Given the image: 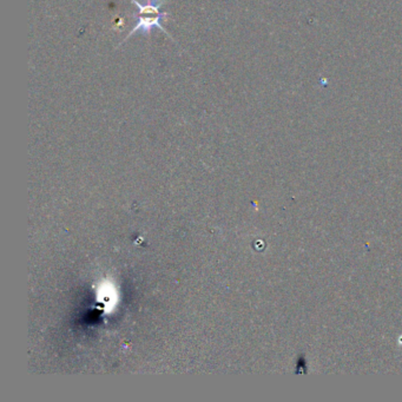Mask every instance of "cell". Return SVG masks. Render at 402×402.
I'll return each instance as SVG.
<instances>
[{
    "label": "cell",
    "instance_id": "6da1fadb",
    "mask_svg": "<svg viewBox=\"0 0 402 402\" xmlns=\"http://www.w3.org/2000/svg\"><path fill=\"white\" fill-rule=\"evenodd\" d=\"M131 2H134L136 6L138 7L137 24H136L135 27L130 31L128 36H126L125 40H128L132 34H136L138 32H141L142 34H145V36H149V34L151 33L153 27L160 28V30L163 31L167 37H170V38L172 39L170 33H167L166 28L163 27V25L161 24L162 20L166 18V17H169V13L161 12L160 5L153 6L151 4H142L138 0H131Z\"/></svg>",
    "mask_w": 402,
    "mask_h": 402
},
{
    "label": "cell",
    "instance_id": "7a4b0ae2",
    "mask_svg": "<svg viewBox=\"0 0 402 402\" xmlns=\"http://www.w3.org/2000/svg\"><path fill=\"white\" fill-rule=\"evenodd\" d=\"M146 1H147V2H150V1L155 2V1H161V0H146Z\"/></svg>",
    "mask_w": 402,
    "mask_h": 402
}]
</instances>
